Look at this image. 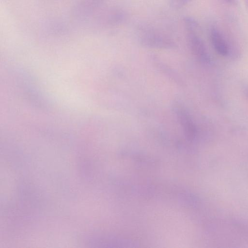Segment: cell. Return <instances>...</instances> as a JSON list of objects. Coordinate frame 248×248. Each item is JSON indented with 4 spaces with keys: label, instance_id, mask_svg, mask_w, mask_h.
Segmentation results:
<instances>
[{
    "label": "cell",
    "instance_id": "52a82bcc",
    "mask_svg": "<svg viewBox=\"0 0 248 248\" xmlns=\"http://www.w3.org/2000/svg\"><path fill=\"white\" fill-rule=\"evenodd\" d=\"M184 22L187 32H197L199 30V25L193 17L189 16H185Z\"/></svg>",
    "mask_w": 248,
    "mask_h": 248
},
{
    "label": "cell",
    "instance_id": "ba28073f",
    "mask_svg": "<svg viewBox=\"0 0 248 248\" xmlns=\"http://www.w3.org/2000/svg\"><path fill=\"white\" fill-rule=\"evenodd\" d=\"M193 0H170V6L175 9L183 7L184 6L191 2Z\"/></svg>",
    "mask_w": 248,
    "mask_h": 248
},
{
    "label": "cell",
    "instance_id": "3957f363",
    "mask_svg": "<svg viewBox=\"0 0 248 248\" xmlns=\"http://www.w3.org/2000/svg\"><path fill=\"white\" fill-rule=\"evenodd\" d=\"M197 32H187V42L188 47L197 59L204 63L210 62V57L206 47Z\"/></svg>",
    "mask_w": 248,
    "mask_h": 248
},
{
    "label": "cell",
    "instance_id": "6da1fadb",
    "mask_svg": "<svg viewBox=\"0 0 248 248\" xmlns=\"http://www.w3.org/2000/svg\"><path fill=\"white\" fill-rule=\"evenodd\" d=\"M224 31L217 26H213L210 36L215 50L220 56L226 57L235 52L236 46L232 37Z\"/></svg>",
    "mask_w": 248,
    "mask_h": 248
},
{
    "label": "cell",
    "instance_id": "7a4b0ae2",
    "mask_svg": "<svg viewBox=\"0 0 248 248\" xmlns=\"http://www.w3.org/2000/svg\"><path fill=\"white\" fill-rule=\"evenodd\" d=\"M140 43L150 48L170 49L176 47L175 42L169 37L154 31H146L140 35Z\"/></svg>",
    "mask_w": 248,
    "mask_h": 248
},
{
    "label": "cell",
    "instance_id": "8fae6325",
    "mask_svg": "<svg viewBox=\"0 0 248 248\" xmlns=\"http://www.w3.org/2000/svg\"><path fill=\"white\" fill-rule=\"evenodd\" d=\"M245 93H246V96H247V97L248 98V89H247L245 90Z\"/></svg>",
    "mask_w": 248,
    "mask_h": 248
},
{
    "label": "cell",
    "instance_id": "30bf717a",
    "mask_svg": "<svg viewBox=\"0 0 248 248\" xmlns=\"http://www.w3.org/2000/svg\"><path fill=\"white\" fill-rule=\"evenodd\" d=\"M245 0V5H246V8H247V10L248 11V0Z\"/></svg>",
    "mask_w": 248,
    "mask_h": 248
},
{
    "label": "cell",
    "instance_id": "9c48e42d",
    "mask_svg": "<svg viewBox=\"0 0 248 248\" xmlns=\"http://www.w3.org/2000/svg\"><path fill=\"white\" fill-rule=\"evenodd\" d=\"M224 0L226 2H227L228 3H229L232 5H236L238 1V0Z\"/></svg>",
    "mask_w": 248,
    "mask_h": 248
},
{
    "label": "cell",
    "instance_id": "8992f818",
    "mask_svg": "<svg viewBox=\"0 0 248 248\" xmlns=\"http://www.w3.org/2000/svg\"><path fill=\"white\" fill-rule=\"evenodd\" d=\"M126 19V14L122 10L110 12L106 17V22L110 25L116 26L124 23Z\"/></svg>",
    "mask_w": 248,
    "mask_h": 248
},
{
    "label": "cell",
    "instance_id": "277c9868",
    "mask_svg": "<svg viewBox=\"0 0 248 248\" xmlns=\"http://www.w3.org/2000/svg\"><path fill=\"white\" fill-rule=\"evenodd\" d=\"M107 0H81L74 9V15L81 20H88Z\"/></svg>",
    "mask_w": 248,
    "mask_h": 248
},
{
    "label": "cell",
    "instance_id": "5b68a950",
    "mask_svg": "<svg viewBox=\"0 0 248 248\" xmlns=\"http://www.w3.org/2000/svg\"><path fill=\"white\" fill-rule=\"evenodd\" d=\"M174 111L186 135L189 139L194 138L197 130L189 114L185 108L179 104H177L175 106Z\"/></svg>",
    "mask_w": 248,
    "mask_h": 248
}]
</instances>
